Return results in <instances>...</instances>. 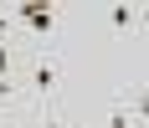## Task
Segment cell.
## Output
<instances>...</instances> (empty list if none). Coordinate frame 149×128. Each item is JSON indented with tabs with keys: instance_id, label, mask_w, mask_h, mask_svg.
Listing matches in <instances>:
<instances>
[{
	"instance_id": "obj_1",
	"label": "cell",
	"mask_w": 149,
	"mask_h": 128,
	"mask_svg": "<svg viewBox=\"0 0 149 128\" xmlns=\"http://www.w3.org/2000/svg\"><path fill=\"white\" fill-rule=\"evenodd\" d=\"M15 15H21L31 31H52L57 26V10H46V5H15Z\"/></svg>"
},
{
	"instance_id": "obj_2",
	"label": "cell",
	"mask_w": 149,
	"mask_h": 128,
	"mask_svg": "<svg viewBox=\"0 0 149 128\" xmlns=\"http://www.w3.org/2000/svg\"><path fill=\"white\" fill-rule=\"evenodd\" d=\"M31 87H36V92H52V87H57V62H52V57H41V62H36Z\"/></svg>"
},
{
	"instance_id": "obj_3",
	"label": "cell",
	"mask_w": 149,
	"mask_h": 128,
	"mask_svg": "<svg viewBox=\"0 0 149 128\" xmlns=\"http://www.w3.org/2000/svg\"><path fill=\"white\" fill-rule=\"evenodd\" d=\"M108 26H113V31H129V26H134V5H113V10H108Z\"/></svg>"
},
{
	"instance_id": "obj_4",
	"label": "cell",
	"mask_w": 149,
	"mask_h": 128,
	"mask_svg": "<svg viewBox=\"0 0 149 128\" xmlns=\"http://www.w3.org/2000/svg\"><path fill=\"white\" fill-rule=\"evenodd\" d=\"M103 128H129V108H123V102H118V108L108 113V123H103Z\"/></svg>"
},
{
	"instance_id": "obj_5",
	"label": "cell",
	"mask_w": 149,
	"mask_h": 128,
	"mask_svg": "<svg viewBox=\"0 0 149 128\" xmlns=\"http://www.w3.org/2000/svg\"><path fill=\"white\" fill-rule=\"evenodd\" d=\"M5 31H10V10H0V36H5Z\"/></svg>"
},
{
	"instance_id": "obj_6",
	"label": "cell",
	"mask_w": 149,
	"mask_h": 128,
	"mask_svg": "<svg viewBox=\"0 0 149 128\" xmlns=\"http://www.w3.org/2000/svg\"><path fill=\"white\" fill-rule=\"evenodd\" d=\"M41 128H67V123H57V118H46V123H41Z\"/></svg>"
}]
</instances>
